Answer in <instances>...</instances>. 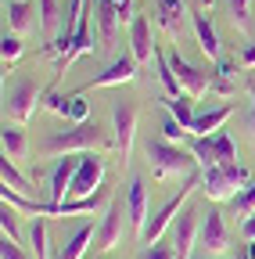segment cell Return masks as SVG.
<instances>
[{"instance_id":"1","label":"cell","mask_w":255,"mask_h":259,"mask_svg":"<svg viewBox=\"0 0 255 259\" xmlns=\"http://www.w3.org/2000/svg\"><path fill=\"white\" fill-rule=\"evenodd\" d=\"M108 137L97 122H72L69 130H58L43 141V155H90V151H105Z\"/></svg>"},{"instance_id":"2","label":"cell","mask_w":255,"mask_h":259,"mask_svg":"<svg viewBox=\"0 0 255 259\" xmlns=\"http://www.w3.org/2000/svg\"><path fill=\"white\" fill-rule=\"evenodd\" d=\"M147 158H151V169H155V180H169V177H190L198 166V158L183 151L180 144L158 137V141H147Z\"/></svg>"},{"instance_id":"3","label":"cell","mask_w":255,"mask_h":259,"mask_svg":"<svg viewBox=\"0 0 255 259\" xmlns=\"http://www.w3.org/2000/svg\"><path fill=\"white\" fill-rule=\"evenodd\" d=\"M248 169L241 166V162H234V166H216L209 173H201V191L209 202H234L237 194L248 187Z\"/></svg>"},{"instance_id":"4","label":"cell","mask_w":255,"mask_h":259,"mask_svg":"<svg viewBox=\"0 0 255 259\" xmlns=\"http://www.w3.org/2000/svg\"><path fill=\"white\" fill-rule=\"evenodd\" d=\"M43 97H47V87L40 90L36 83H29V79L15 83L8 90V101H4V119H11L15 126H29L33 115L43 108Z\"/></svg>"},{"instance_id":"5","label":"cell","mask_w":255,"mask_h":259,"mask_svg":"<svg viewBox=\"0 0 255 259\" xmlns=\"http://www.w3.org/2000/svg\"><path fill=\"white\" fill-rule=\"evenodd\" d=\"M198 184V173H190L187 180H183V187H180V194H173V198L158 209V212H151L147 216V227H144V234H140V241L144 245H155L158 238L166 234V227H173V220H176V212H183V205H187V194H190V187Z\"/></svg>"},{"instance_id":"6","label":"cell","mask_w":255,"mask_h":259,"mask_svg":"<svg viewBox=\"0 0 255 259\" xmlns=\"http://www.w3.org/2000/svg\"><path fill=\"white\" fill-rule=\"evenodd\" d=\"M112 122H115V151L122 155V166L126 158H130L133 151V134H137V105L130 101V97H119V101H112Z\"/></svg>"},{"instance_id":"7","label":"cell","mask_w":255,"mask_h":259,"mask_svg":"<svg viewBox=\"0 0 255 259\" xmlns=\"http://www.w3.org/2000/svg\"><path fill=\"white\" fill-rule=\"evenodd\" d=\"M126 220H130V209H126L122 202V191H115L112 198H108V209H105V220L97 227V248L108 252L122 241V231H126Z\"/></svg>"},{"instance_id":"8","label":"cell","mask_w":255,"mask_h":259,"mask_svg":"<svg viewBox=\"0 0 255 259\" xmlns=\"http://www.w3.org/2000/svg\"><path fill=\"white\" fill-rule=\"evenodd\" d=\"M101 184H105V158H101L97 151H90V155H83V162H79V173H76V180H72L69 198H90V194L101 191Z\"/></svg>"},{"instance_id":"9","label":"cell","mask_w":255,"mask_h":259,"mask_svg":"<svg viewBox=\"0 0 255 259\" xmlns=\"http://www.w3.org/2000/svg\"><path fill=\"white\" fill-rule=\"evenodd\" d=\"M169 65H173V72H176V79H180L183 94L201 97V94H209V90H212V72L198 69V65H190L180 51H169Z\"/></svg>"},{"instance_id":"10","label":"cell","mask_w":255,"mask_h":259,"mask_svg":"<svg viewBox=\"0 0 255 259\" xmlns=\"http://www.w3.org/2000/svg\"><path fill=\"white\" fill-rule=\"evenodd\" d=\"M79 162H83V155H65V158L50 169V177H47L50 198H47V202H65V198H69L72 180H76V173H79Z\"/></svg>"},{"instance_id":"11","label":"cell","mask_w":255,"mask_h":259,"mask_svg":"<svg viewBox=\"0 0 255 259\" xmlns=\"http://www.w3.org/2000/svg\"><path fill=\"white\" fill-rule=\"evenodd\" d=\"M133 79H137V61H133V54H130V58L122 54V58H115V61L108 65L105 72L93 76L79 94H86V90H93V87H119V83H133Z\"/></svg>"},{"instance_id":"12","label":"cell","mask_w":255,"mask_h":259,"mask_svg":"<svg viewBox=\"0 0 255 259\" xmlns=\"http://www.w3.org/2000/svg\"><path fill=\"white\" fill-rule=\"evenodd\" d=\"M201 245L212 255H223V252L230 248V234H227V223H223V212L219 209H209L205 220H201Z\"/></svg>"},{"instance_id":"13","label":"cell","mask_w":255,"mask_h":259,"mask_svg":"<svg viewBox=\"0 0 255 259\" xmlns=\"http://www.w3.org/2000/svg\"><path fill=\"white\" fill-rule=\"evenodd\" d=\"M194 231H198V212L183 205L180 220H173V248H176V259H190V248H194Z\"/></svg>"},{"instance_id":"14","label":"cell","mask_w":255,"mask_h":259,"mask_svg":"<svg viewBox=\"0 0 255 259\" xmlns=\"http://www.w3.org/2000/svg\"><path fill=\"white\" fill-rule=\"evenodd\" d=\"M93 18H97V40H101V47H112L115 44V32L122 25L115 0H93Z\"/></svg>"},{"instance_id":"15","label":"cell","mask_w":255,"mask_h":259,"mask_svg":"<svg viewBox=\"0 0 255 259\" xmlns=\"http://www.w3.org/2000/svg\"><path fill=\"white\" fill-rule=\"evenodd\" d=\"M126 209H130V227L137 231V238L144 234V227H147V187L140 177L130 180V191H126Z\"/></svg>"},{"instance_id":"16","label":"cell","mask_w":255,"mask_h":259,"mask_svg":"<svg viewBox=\"0 0 255 259\" xmlns=\"http://www.w3.org/2000/svg\"><path fill=\"white\" fill-rule=\"evenodd\" d=\"M130 47H133V61H137V65H144V61H151V58H155L151 25H147V18H144V15H137V18L130 22Z\"/></svg>"},{"instance_id":"17","label":"cell","mask_w":255,"mask_h":259,"mask_svg":"<svg viewBox=\"0 0 255 259\" xmlns=\"http://www.w3.org/2000/svg\"><path fill=\"white\" fill-rule=\"evenodd\" d=\"M190 22H194V36H198L201 54H205L209 61H219L223 51H219V36H216V29H212L209 15H205V11H194V15H190Z\"/></svg>"},{"instance_id":"18","label":"cell","mask_w":255,"mask_h":259,"mask_svg":"<svg viewBox=\"0 0 255 259\" xmlns=\"http://www.w3.org/2000/svg\"><path fill=\"white\" fill-rule=\"evenodd\" d=\"M83 54H93V32H90V25H86V29H79V32H76V40H72V47L54 61V79L65 76V69H69L76 58H83Z\"/></svg>"},{"instance_id":"19","label":"cell","mask_w":255,"mask_h":259,"mask_svg":"<svg viewBox=\"0 0 255 259\" xmlns=\"http://www.w3.org/2000/svg\"><path fill=\"white\" fill-rule=\"evenodd\" d=\"M155 11H158L162 29L173 40H180V32H183V0H155Z\"/></svg>"},{"instance_id":"20","label":"cell","mask_w":255,"mask_h":259,"mask_svg":"<svg viewBox=\"0 0 255 259\" xmlns=\"http://www.w3.org/2000/svg\"><path fill=\"white\" fill-rule=\"evenodd\" d=\"M234 115V108L230 105H223V108H209V112H201L198 119H194V126H190V134L194 137H212V134H219L223 126H227V119Z\"/></svg>"},{"instance_id":"21","label":"cell","mask_w":255,"mask_h":259,"mask_svg":"<svg viewBox=\"0 0 255 259\" xmlns=\"http://www.w3.org/2000/svg\"><path fill=\"white\" fill-rule=\"evenodd\" d=\"M212 94H219V97L237 94V61H230V58H219V61H216V72H212Z\"/></svg>"},{"instance_id":"22","label":"cell","mask_w":255,"mask_h":259,"mask_svg":"<svg viewBox=\"0 0 255 259\" xmlns=\"http://www.w3.org/2000/svg\"><path fill=\"white\" fill-rule=\"evenodd\" d=\"M0 144H4V158H11V162H22L25 155H29V144H25V130L22 126H8L4 122V134H0Z\"/></svg>"},{"instance_id":"23","label":"cell","mask_w":255,"mask_h":259,"mask_svg":"<svg viewBox=\"0 0 255 259\" xmlns=\"http://www.w3.org/2000/svg\"><path fill=\"white\" fill-rule=\"evenodd\" d=\"M33 11H36V4H33V0H4L8 29H11V32H18V36L29 29V15H33Z\"/></svg>"},{"instance_id":"24","label":"cell","mask_w":255,"mask_h":259,"mask_svg":"<svg viewBox=\"0 0 255 259\" xmlns=\"http://www.w3.org/2000/svg\"><path fill=\"white\" fill-rule=\"evenodd\" d=\"M93 238H97V231H93V227H90V223H83V227H79V231H76V234H72V238H69L65 245H61V252H58V259H83Z\"/></svg>"},{"instance_id":"25","label":"cell","mask_w":255,"mask_h":259,"mask_svg":"<svg viewBox=\"0 0 255 259\" xmlns=\"http://www.w3.org/2000/svg\"><path fill=\"white\" fill-rule=\"evenodd\" d=\"M166 108H169V115H173L176 122H183L187 130L194 126V119H198V112H194V97H190V94H180V97H166Z\"/></svg>"},{"instance_id":"26","label":"cell","mask_w":255,"mask_h":259,"mask_svg":"<svg viewBox=\"0 0 255 259\" xmlns=\"http://www.w3.org/2000/svg\"><path fill=\"white\" fill-rule=\"evenodd\" d=\"M190 155L198 158V169H201V173H209V169L219 166V155H216V141H212V137H194Z\"/></svg>"},{"instance_id":"27","label":"cell","mask_w":255,"mask_h":259,"mask_svg":"<svg viewBox=\"0 0 255 259\" xmlns=\"http://www.w3.org/2000/svg\"><path fill=\"white\" fill-rule=\"evenodd\" d=\"M36 15H40V32H43V36H50L54 25L65 18V8H61L58 0H36Z\"/></svg>"},{"instance_id":"28","label":"cell","mask_w":255,"mask_h":259,"mask_svg":"<svg viewBox=\"0 0 255 259\" xmlns=\"http://www.w3.org/2000/svg\"><path fill=\"white\" fill-rule=\"evenodd\" d=\"M0 180H4V187H11V191H18V194H29V191H33V180L22 177V173L15 169V162H11V158L0 162Z\"/></svg>"},{"instance_id":"29","label":"cell","mask_w":255,"mask_h":259,"mask_svg":"<svg viewBox=\"0 0 255 259\" xmlns=\"http://www.w3.org/2000/svg\"><path fill=\"white\" fill-rule=\"evenodd\" d=\"M22 51H25L22 36L11 32V29H4V36H0V58H4V69H11V65L22 58Z\"/></svg>"},{"instance_id":"30","label":"cell","mask_w":255,"mask_h":259,"mask_svg":"<svg viewBox=\"0 0 255 259\" xmlns=\"http://www.w3.org/2000/svg\"><path fill=\"white\" fill-rule=\"evenodd\" d=\"M212 141H216L219 166H234V162H237V144H234V137L227 134V130H219V134H212Z\"/></svg>"},{"instance_id":"31","label":"cell","mask_w":255,"mask_h":259,"mask_svg":"<svg viewBox=\"0 0 255 259\" xmlns=\"http://www.w3.org/2000/svg\"><path fill=\"white\" fill-rule=\"evenodd\" d=\"M29 241H33V248H36V259H50V245H47L43 216H33V227H29Z\"/></svg>"},{"instance_id":"32","label":"cell","mask_w":255,"mask_h":259,"mask_svg":"<svg viewBox=\"0 0 255 259\" xmlns=\"http://www.w3.org/2000/svg\"><path fill=\"white\" fill-rule=\"evenodd\" d=\"M43 108H47V112H54L58 119H69V112H72V94H69V97H61V94H58L54 87H47Z\"/></svg>"},{"instance_id":"33","label":"cell","mask_w":255,"mask_h":259,"mask_svg":"<svg viewBox=\"0 0 255 259\" xmlns=\"http://www.w3.org/2000/svg\"><path fill=\"white\" fill-rule=\"evenodd\" d=\"M0 231H4V238L18 241V209L4 202V209H0Z\"/></svg>"},{"instance_id":"34","label":"cell","mask_w":255,"mask_h":259,"mask_svg":"<svg viewBox=\"0 0 255 259\" xmlns=\"http://www.w3.org/2000/svg\"><path fill=\"white\" fill-rule=\"evenodd\" d=\"M234 209H237V216H244V220L255 212V180H248V187L234 198Z\"/></svg>"},{"instance_id":"35","label":"cell","mask_w":255,"mask_h":259,"mask_svg":"<svg viewBox=\"0 0 255 259\" xmlns=\"http://www.w3.org/2000/svg\"><path fill=\"white\" fill-rule=\"evenodd\" d=\"M69 122H90V101L83 94H72V112H69Z\"/></svg>"},{"instance_id":"36","label":"cell","mask_w":255,"mask_h":259,"mask_svg":"<svg viewBox=\"0 0 255 259\" xmlns=\"http://www.w3.org/2000/svg\"><path fill=\"white\" fill-rule=\"evenodd\" d=\"M183 134H190V130H187L183 122H176L173 115H169V119L162 122V137H166V141H173V144H180V141H183Z\"/></svg>"},{"instance_id":"37","label":"cell","mask_w":255,"mask_h":259,"mask_svg":"<svg viewBox=\"0 0 255 259\" xmlns=\"http://www.w3.org/2000/svg\"><path fill=\"white\" fill-rule=\"evenodd\" d=\"M230 15H234L237 29H248V15H251V0H230Z\"/></svg>"},{"instance_id":"38","label":"cell","mask_w":255,"mask_h":259,"mask_svg":"<svg viewBox=\"0 0 255 259\" xmlns=\"http://www.w3.org/2000/svg\"><path fill=\"white\" fill-rule=\"evenodd\" d=\"M140 259H176V248H173V245H158V241H155V245H147V248L140 252Z\"/></svg>"},{"instance_id":"39","label":"cell","mask_w":255,"mask_h":259,"mask_svg":"<svg viewBox=\"0 0 255 259\" xmlns=\"http://www.w3.org/2000/svg\"><path fill=\"white\" fill-rule=\"evenodd\" d=\"M0 259H29V255H25V248L18 241L4 238V241H0Z\"/></svg>"},{"instance_id":"40","label":"cell","mask_w":255,"mask_h":259,"mask_svg":"<svg viewBox=\"0 0 255 259\" xmlns=\"http://www.w3.org/2000/svg\"><path fill=\"white\" fill-rule=\"evenodd\" d=\"M248 94H251V101H248V112H244V126L251 130V137H255V83H248Z\"/></svg>"},{"instance_id":"41","label":"cell","mask_w":255,"mask_h":259,"mask_svg":"<svg viewBox=\"0 0 255 259\" xmlns=\"http://www.w3.org/2000/svg\"><path fill=\"white\" fill-rule=\"evenodd\" d=\"M115 8H119V18H122V25L137 18V11H133V0H115Z\"/></svg>"},{"instance_id":"42","label":"cell","mask_w":255,"mask_h":259,"mask_svg":"<svg viewBox=\"0 0 255 259\" xmlns=\"http://www.w3.org/2000/svg\"><path fill=\"white\" fill-rule=\"evenodd\" d=\"M241 234H244V241H255V212L248 220H241Z\"/></svg>"},{"instance_id":"43","label":"cell","mask_w":255,"mask_h":259,"mask_svg":"<svg viewBox=\"0 0 255 259\" xmlns=\"http://www.w3.org/2000/svg\"><path fill=\"white\" fill-rule=\"evenodd\" d=\"M241 65H244V69H255V44H248V47H244V54H241Z\"/></svg>"},{"instance_id":"44","label":"cell","mask_w":255,"mask_h":259,"mask_svg":"<svg viewBox=\"0 0 255 259\" xmlns=\"http://www.w3.org/2000/svg\"><path fill=\"white\" fill-rule=\"evenodd\" d=\"M244 259H255V241H248V252H244Z\"/></svg>"},{"instance_id":"45","label":"cell","mask_w":255,"mask_h":259,"mask_svg":"<svg viewBox=\"0 0 255 259\" xmlns=\"http://www.w3.org/2000/svg\"><path fill=\"white\" fill-rule=\"evenodd\" d=\"M209 4H212V0H209Z\"/></svg>"}]
</instances>
